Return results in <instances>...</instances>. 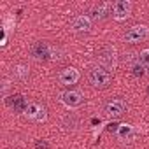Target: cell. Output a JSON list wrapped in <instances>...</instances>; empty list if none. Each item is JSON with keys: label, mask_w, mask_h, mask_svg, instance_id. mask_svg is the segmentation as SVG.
<instances>
[{"label": "cell", "mask_w": 149, "mask_h": 149, "mask_svg": "<svg viewBox=\"0 0 149 149\" xmlns=\"http://www.w3.org/2000/svg\"><path fill=\"white\" fill-rule=\"evenodd\" d=\"M23 114H25V118H26L28 121H33V123H44L46 118H47L46 107H44L42 104H39V102L28 104V107H26V111H25Z\"/></svg>", "instance_id": "cell-3"}, {"label": "cell", "mask_w": 149, "mask_h": 149, "mask_svg": "<svg viewBox=\"0 0 149 149\" xmlns=\"http://www.w3.org/2000/svg\"><path fill=\"white\" fill-rule=\"evenodd\" d=\"M116 135L119 140H132L135 137V132H133V126L130 125H119L116 128Z\"/></svg>", "instance_id": "cell-13"}, {"label": "cell", "mask_w": 149, "mask_h": 149, "mask_svg": "<svg viewBox=\"0 0 149 149\" xmlns=\"http://www.w3.org/2000/svg\"><path fill=\"white\" fill-rule=\"evenodd\" d=\"M144 70H146V68H144L139 61L132 65V74H133V76H137V77H139V76H144Z\"/></svg>", "instance_id": "cell-17"}, {"label": "cell", "mask_w": 149, "mask_h": 149, "mask_svg": "<svg viewBox=\"0 0 149 149\" xmlns=\"http://www.w3.org/2000/svg\"><path fill=\"white\" fill-rule=\"evenodd\" d=\"M147 37H149V26H146V25H133L125 32V40L130 44L142 42Z\"/></svg>", "instance_id": "cell-4"}, {"label": "cell", "mask_w": 149, "mask_h": 149, "mask_svg": "<svg viewBox=\"0 0 149 149\" xmlns=\"http://www.w3.org/2000/svg\"><path fill=\"white\" fill-rule=\"evenodd\" d=\"M30 53H32V56H33L35 60L46 61V60H51V58H53V46L47 44L46 40H39V42L32 44Z\"/></svg>", "instance_id": "cell-6"}, {"label": "cell", "mask_w": 149, "mask_h": 149, "mask_svg": "<svg viewBox=\"0 0 149 149\" xmlns=\"http://www.w3.org/2000/svg\"><path fill=\"white\" fill-rule=\"evenodd\" d=\"M139 63L149 72V49H144V51L139 54Z\"/></svg>", "instance_id": "cell-16"}, {"label": "cell", "mask_w": 149, "mask_h": 149, "mask_svg": "<svg viewBox=\"0 0 149 149\" xmlns=\"http://www.w3.org/2000/svg\"><path fill=\"white\" fill-rule=\"evenodd\" d=\"M97 60H98V65H102V67L112 70V68L116 67V63H118L116 49H114L112 46H105V47H102V49L97 53Z\"/></svg>", "instance_id": "cell-2"}, {"label": "cell", "mask_w": 149, "mask_h": 149, "mask_svg": "<svg viewBox=\"0 0 149 149\" xmlns=\"http://www.w3.org/2000/svg\"><path fill=\"white\" fill-rule=\"evenodd\" d=\"M109 14H112V6H109V4L95 6V7L90 11V18H91V19H97V21H102V19H105Z\"/></svg>", "instance_id": "cell-11"}, {"label": "cell", "mask_w": 149, "mask_h": 149, "mask_svg": "<svg viewBox=\"0 0 149 149\" xmlns=\"http://www.w3.org/2000/svg\"><path fill=\"white\" fill-rule=\"evenodd\" d=\"M90 28H91V18L88 14H79L70 21V30L72 32L84 33V32H90Z\"/></svg>", "instance_id": "cell-9"}, {"label": "cell", "mask_w": 149, "mask_h": 149, "mask_svg": "<svg viewBox=\"0 0 149 149\" xmlns=\"http://www.w3.org/2000/svg\"><path fill=\"white\" fill-rule=\"evenodd\" d=\"M88 79H90L91 86H95L98 90H104L112 83V72L109 68L102 67V65H95V67H91V70L88 74Z\"/></svg>", "instance_id": "cell-1"}, {"label": "cell", "mask_w": 149, "mask_h": 149, "mask_svg": "<svg viewBox=\"0 0 149 149\" xmlns=\"http://www.w3.org/2000/svg\"><path fill=\"white\" fill-rule=\"evenodd\" d=\"M49 142L47 140H37L35 142V149H49Z\"/></svg>", "instance_id": "cell-18"}, {"label": "cell", "mask_w": 149, "mask_h": 149, "mask_svg": "<svg viewBox=\"0 0 149 149\" xmlns=\"http://www.w3.org/2000/svg\"><path fill=\"white\" fill-rule=\"evenodd\" d=\"M60 102L63 105H67L68 109H76V107H81L84 104V97H83L81 91L67 90V91H61L60 93Z\"/></svg>", "instance_id": "cell-5"}, {"label": "cell", "mask_w": 149, "mask_h": 149, "mask_svg": "<svg viewBox=\"0 0 149 149\" xmlns=\"http://www.w3.org/2000/svg\"><path fill=\"white\" fill-rule=\"evenodd\" d=\"M146 95H147V98H149V86H147V90H146Z\"/></svg>", "instance_id": "cell-19"}, {"label": "cell", "mask_w": 149, "mask_h": 149, "mask_svg": "<svg viewBox=\"0 0 149 149\" xmlns=\"http://www.w3.org/2000/svg\"><path fill=\"white\" fill-rule=\"evenodd\" d=\"M63 126H65L67 130H72V128H76V126H77V118L74 116V114H68V116L63 119Z\"/></svg>", "instance_id": "cell-15"}, {"label": "cell", "mask_w": 149, "mask_h": 149, "mask_svg": "<svg viewBox=\"0 0 149 149\" xmlns=\"http://www.w3.org/2000/svg\"><path fill=\"white\" fill-rule=\"evenodd\" d=\"M58 81H60V84H63V86H72V84H76V83L79 81V70L74 68V67H67V68L60 70Z\"/></svg>", "instance_id": "cell-8"}, {"label": "cell", "mask_w": 149, "mask_h": 149, "mask_svg": "<svg viewBox=\"0 0 149 149\" xmlns=\"http://www.w3.org/2000/svg\"><path fill=\"white\" fill-rule=\"evenodd\" d=\"M132 13V2L128 0H119V2H114L112 4V16L121 21V19H126Z\"/></svg>", "instance_id": "cell-10"}, {"label": "cell", "mask_w": 149, "mask_h": 149, "mask_svg": "<svg viewBox=\"0 0 149 149\" xmlns=\"http://www.w3.org/2000/svg\"><path fill=\"white\" fill-rule=\"evenodd\" d=\"M13 76H14L16 79H19V81H25V79L30 76V68L25 67V65H16V67L13 68Z\"/></svg>", "instance_id": "cell-14"}, {"label": "cell", "mask_w": 149, "mask_h": 149, "mask_svg": "<svg viewBox=\"0 0 149 149\" xmlns=\"http://www.w3.org/2000/svg\"><path fill=\"white\" fill-rule=\"evenodd\" d=\"M7 104L11 105V109H13L14 112H25L26 107H28V104H26V100H25L23 95H13V97L7 100Z\"/></svg>", "instance_id": "cell-12"}, {"label": "cell", "mask_w": 149, "mask_h": 149, "mask_svg": "<svg viewBox=\"0 0 149 149\" xmlns=\"http://www.w3.org/2000/svg\"><path fill=\"white\" fill-rule=\"evenodd\" d=\"M104 112H105L109 118H112V119L121 118V116L126 112V102H125L123 98H114V100H111V102L105 104Z\"/></svg>", "instance_id": "cell-7"}]
</instances>
